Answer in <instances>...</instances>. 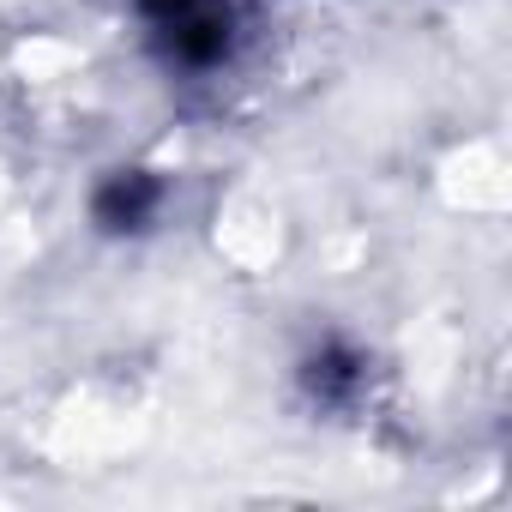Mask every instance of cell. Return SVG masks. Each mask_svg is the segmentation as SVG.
Listing matches in <instances>:
<instances>
[{
  "instance_id": "obj_1",
  "label": "cell",
  "mask_w": 512,
  "mask_h": 512,
  "mask_svg": "<svg viewBox=\"0 0 512 512\" xmlns=\"http://www.w3.org/2000/svg\"><path fill=\"white\" fill-rule=\"evenodd\" d=\"M139 19L157 37V49L193 73L217 67L229 55V37H235L229 0H139Z\"/></svg>"
},
{
  "instance_id": "obj_2",
  "label": "cell",
  "mask_w": 512,
  "mask_h": 512,
  "mask_svg": "<svg viewBox=\"0 0 512 512\" xmlns=\"http://www.w3.org/2000/svg\"><path fill=\"white\" fill-rule=\"evenodd\" d=\"M157 211H163V187H157V175H145V169L109 175V181L97 187V199H91V217H97V229H109V235H139V229L157 223Z\"/></svg>"
},
{
  "instance_id": "obj_3",
  "label": "cell",
  "mask_w": 512,
  "mask_h": 512,
  "mask_svg": "<svg viewBox=\"0 0 512 512\" xmlns=\"http://www.w3.org/2000/svg\"><path fill=\"white\" fill-rule=\"evenodd\" d=\"M308 386H314L320 398H344V392L356 386V356H344V350H320V356L308 362Z\"/></svg>"
}]
</instances>
